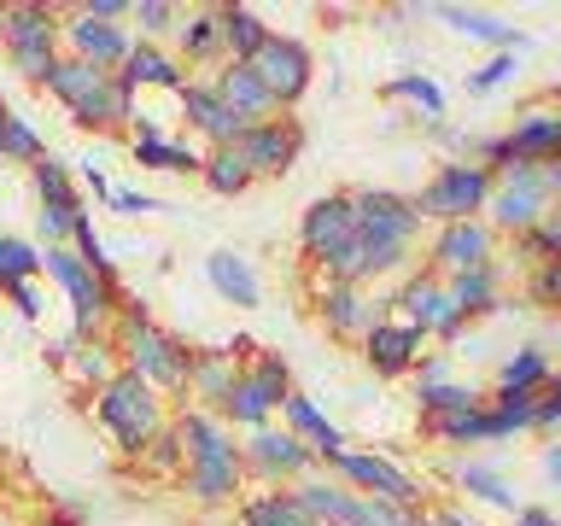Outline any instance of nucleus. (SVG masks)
<instances>
[{
  "label": "nucleus",
  "mask_w": 561,
  "mask_h": 526,
  "mask_svg": "<svg viewBox=\"0 0 561 526\" xmlns=\"http://www.w3.org/2000/svg\"><path fill=\"white\" fill-rule=\"evenodd\" d=\"M175 433H182V450H187V480H182L187 498L199 508L234 503L240 485H245V468H240V445H234V433H228V421L199 410V403H182Z\"/></svg>",
  "instance_id": "1"
},
{
  "label": "nucleus",
  "mask_w": 561,
  "mask_h": 526,
  "mask_svg": "<svg viewBox=\"0 0 561 526\" xmlns=\"http://www.w3.org/2000/svg\"><path fill=\"white\" fill-rule=\"evenodd\" d=\"M351 210H357V252H363V275H392L410 263L415 245V205L392 187H357L351 193Z\"/></svg>",
  "instance_id": "2"
},
{
  "label": "nucleus",
  "mask_w": 561,
  "mask_h": 526,
  "mask_svg": "<svg viewBox=\"0 0 561 526\" xmlns=\"http://www.w3.org/2000/svg\"><path fill=\"white\" fill-rule=\"evenodd\" d=\"M42 88L82 123V129H129L135 123V88H123L117 77H105V70L82 65V59H70V53L53 59Z\"/></svg>",
  "instance_id": "3"
},
{
  "label": "nucleus",
  "mask_w": 561,
  "mask_h": 526,
  "mask_svg": "<svg viewBox=\"0 0 561 526\" xmlns=\"http://www.w3.org/2000/svg\"><path fill=\"white\" fill-rule=\"evenodd\" d=\"M94 415H100V427L117 438L123 456H140L147 438L164 427V403H158V392L140 375H129V368H117V375L94 392Z\"/></svg>",
  "instance_id": "4"
},
{
  "label": "nucleus",
  "mask_w": 561,
  "mask_h": 526,
  "mask_svg": "<svg viewBox=\"0 0 561 526\" xmlns=\"http://www.w3.org/2000/svg\"><path fill=\"white\" fill-rule=\"evenodd\" d=\"M117 357L129 375H140L152 392H182L187 398V368H193V351L164 333L158 322H140V328H123L117 333Z\"/></svg>",
  "instance_id": "5"
},
{
  "label": "nucleus",
  "mask_w": 561,
  "mask_h": 526,
  "mask_svg": "<svg viewBox=\"0 0 561 526\" xmlns=\"http://www.w3.org/2000/svg\"><path fill=\"white\" fill-rule=\"evenodd\" d=\"M491 187H497V175H491L485 164H438V175L427 187L415 193V217L421 222H468L480 217V210L491 205Z\"/></svg>",
  "instance_id": "6"
},
{
  "label": "nucleus",
  "mask_w": 561,
  "mask_h": 526,
  "mask_svg": "<svg viewBox=\"0 0 561 526\" xmlns=\"http://www.w3.org/2000/svg\"><path fill=\"white\" fill-rule=\"evenodd\" d=\"M0 42H7L18 77L47 82L53 59H59V12L35 7V0H12V7H0Z\"/></svg>",
  "instance_id": "7"
},
{
  "label": "nucleus",
  "mask_w": 561,
  "mask_h": 526,
  "mask_svg": "<svg viewBox=\"0 0 561 526\" xmlns=\"http://www.w3.org/2000/svg\"><path fill=\"white\" fill-rule=\"evenodd\" d=\"M293 392V380H287V363L275 357V351H257L252 357V368H240L234 375V386H228V398H222V421H234V427H245V433H263L275 421V410H280V398Z\"/></svg>",
  "instance_id": "8"
},
{
  "label": "nucleus",
  "mask_w": 561,
  "mask_h": 526,
  "mask_svg": "<svg viewBox=\"0 0 561 526\" xmlns=\"http://www.w3.org/2000/svg\"><path fill=\"white\" fill-rule=\"evenodd\" d=\"M42 275L65 287L70 316H77V333H94V328L105 322V316L117 310V281L94 275L77 252H70V245H47V252H42Z\"/></svg>",
  "instance_id": "9"
},
{
  "label": "nucleus",
  "mask_w": 561,
  "mask_h": 526,
  "mask_svg": "<svg viewBox=\"0 0 561 526\" xmlns=\"http://www.w3.org/2000/svg\"><path fill=\"white\" fill-rule=\"evenodd\" d=\"M491 235L508 228V235H526L543 210H550V187H543V170L538 164H515L508 175H497V187H491Z\"/></svg>",
  "instance_id": "10"
},
{
  "label": "nucleus",
  "mask_w": 561,
  "mask_h": 526,
  "mask_svg": "<svg viewBox=\"0 0 561 526\" xmlns=\"http://www.w3.org/2000/svg\"><path fill=\"white\" fill-rule=\"evenodd\" d=\"M333 468H340V480L357 491V498H380V503H398V508H421V485H415L398 462H386V456H375V450H345V456H333Z\"/></svg>",
  "instance_id": "11"
},
{
  "label": "nucleus",
  "mask_w": 561,
  "mask_h": 526,
  "mask_svg": "<svg viewBox=\"0 0 561 526\" xmlns=\"http://www.w3.org/2000/svg\"><path fill=\"white\" fill-rule=\"evenodd\" d=\"M234 152H240V164L252 170V182L257 175H287L298 164V152H305V129H298L293 117L252 123V129L234 140Z\"/></svg>",
  "instance_id": "12"
},
{
  "label": "nucleus",
  "mask_w": 561,
  "mask_h": 526,
  "mask_svg": "<svg viewBox=\"0 0 561 526\" xmlns=\"http://www.w3.org/2000/svg\"><path fill=\"white\" fill-rule=\"evenodd\" d=\"M252 70H257V82L270 88V100H275V112L280 105H298L305 100V88H310V47L305 42H293V35H270L263 42V53L252 59Z\"/></svg>",
  "instance_id": "13"
},
{
  "label": "nucleus",
  "mask_w": 561,
  "mask_h": 526,
  "mask_svg": "<svg viewBox=\"0 0 561 526\" xmlns=\"http://www.w3.org/2000/svg\"><path fill=\"white\" fill-rule=\"evenodd\" d=\"M59 42L70 47V59H82V65H94V70H105V77H117L123 70V59H129V35H123V24H94L82 7L59 24Z\"/></svg>",
  "instance_id": "14"
},
{
  "label": "nucleus",
  "mask_w": 561,
  "mask_h": 526,
  "mask_svg": "<svg viewBox=\"0 0 561 526\" xmlns=\"http://www.w3.org/2000/svg\"><path fill=\"white\" fill-rule=\"evenodd\" d=\"M357 235V210H351V193H328V199H316L305 217H298V245H305V258L322 270V263L340 252V245Z\"/></svg>",
  "instance_id": "15"
},
{
  "label": "nucleus",
  "mask_w": 561,
  "mask_h": 526,
  "mask_svg": "<svg viewBox=\"0 0 561 526\" xmlns=\"http://www.w3.org/2000/svg\"><path fill=\"white\" fill-rule=\"evenodd\" d=\"M491 235L485 217H468V222H445L433 235V275H468V270H491Z\"/></svg>",
  "instance_id": "16"
},
{
  "label": "nucleus",
  "mask_w": 561,
  "mask_h": 526,
  "mask_svg": "<svg viewBox=\"0 0 561 526\" xmlns=\"http://www.w3.org/2000/svg\"><path fill=\"white\" fill-rule=\"evenodd\" d=\"M240 468L245 473H257V480H305V473L316 468V456L298 445V438L287 433V427H263V433H252L240 445Z\"/></svg>",
  "instance_id": "17"
},
{
  "label": "nucleus",
  "mask_w": 561,
  "mask_h": 526,
  "mask_svg": "<svg viewBox=\"0 0 561 526\" xmlns=\"http://www.w3.org/2000/svg\"><path fill=\"white\" fill-rule=\"evenodd\" d=\"M316 316H322V328L333 333V340H357L363 345V333L380 322V305L363 287H345V281L322 275V287H316Z\"/></svg>",
  "instance_id": "18"
},
{
  "label": "nucleus",
  "mask_w": 561,
  "mask_h": 526,
  "mask_svg": "<svg viewBox=\"0 0 561 526\" xmlns=\"http://www.w3.org/2000/svg\"><path fill=\"white\" fill-rule=\"evenodd\" d=\"M363 363L375 368L380 380L415 375V363H421V333L403 328V322H392V316H380V322L363 333Z\"/></svg>",
  "instance_id": "19"
},
{
  "label": "nucleus",
  "mask_w": 561,
  "mask_h": 526,
  "mask_svg": "<svg viewBox=\"0 0 561 526\" xmlns=\"http://www.w3.org/2000/svg\"><path fill=\"white\" fill-rule=\"evenodd\" d=\"M503 147L515 164H556L561 158V112H550V105H526V112L515 117V129L503 135Z\"/></svg>",
  "instance_id": "20"
},
{
  "label": "nucleus",
  "mask_w": 561,
  "mask_h": 526,
  "mask_svg": "<svg viewBox=\"0 0 561 526\" xmlns=\"http://www.w3.org/2000/svg\"><path fill=\"white\" fill-rule=\"evenodd\" d=\"M175 100H182V112H187V129L210 140V152L234 147V140L245 135V123L217 100V88H210V82H182V94H175Z\"/></svg>",
  "instance_id": "21"
},
{
  "label": "nucleus",
  "mask_w": 561,
  "mask_h": 526,
  "mask_svg": "<svg viewBox=\"0 0 561 526\" xmlns=\"http://www.w3.org/2000/svg\"><path fill=\"white\" fill-rule=\"evenodd\" d=\"M280 415H287V433L316 456V462H333V456H345V433L333 427V421L316 410L305 392H287V398H280Z\"/></svg>",
  "instance_id": "22"
},
{
  "label": "nucleus",
  "mask_w": 561,
  "mask_h": 526,
  "mask_svg": "<svg viewBox=\"0 0 561 526\" xmlns=\"http://www.w3.org/2000/svg\"><path fill=\"white\" fill-rule=\"evenodd\" d=\"M450 310H456V305H450L445 281H438L433 270H421V275L403 281V293H398V322L415 328L421 340H427V333H438V322H445Z\"/></svg>",
  "instance_id": "23"
},
{
  "label": "nucleus",
  "mask_w": 561,
  "mask_h": 526,
  "mask_svg": "<svg viewBox=\"0 0 561 526\" xmlns=\"http://www.w3.org/2000/svg\"><path fill=\"white\" fill-rule=\"evenodd\" d=\"M210 88H217V100L245 123V129H252V123H270V117H275V100H270V88L257 82V70H252V65H222L217 77H210Z\"/></svg>",
  "instance_id": "24"
},
{
  "label": "nucleus",
  "mask_w": 561,
  "mask_h": 526,
  "mask_svg": "<svg viewBox=\"0 0 561 526\" xmlns=\"http://www.w3.org/2000/svg\"><path fill=\"white\" fill-rule=\"evenodd\" d=\"M182 59H175V53H164L158 42H135L129 47V59H123V70H117V82L123 88H170V94H182Z\"/></svg>",
  "instance_id": "25"
},
{
  "label": "nucleus",
  "mask_w": 561,
  "mask_h": 526,
  "mask_svg": "<svg viewBox=\"0 0 561 526\" xmlns=\"http://www.w3.org/2000/svg\"><path fill=\"white\" fill-rule=\"evenodd\" d=\"M234 375H240L234 351H193L187 398H199V410L217 415V410H222V398H228V386H234Z\"/></svg>",
  "instance_id": "26"
},
{
  "label": "nucleus",
  "mask_w": 561,
  "mask_h": 526,
  "mask_svg": "<svg viewBox=\"0 0 561 526\" xmlns=\"http://www.w3.org/2000/svg\"><path fill=\"white\" fill-rule=\"evenodd\" d=\"M217 30H222V59L228 65H252L263 53V42L275 35L252 7H217Z\"/></svg>",
  "instance_id": "27"
},
{
  "label": "nucleus",
  "mask_w": 561,
  "mask_h": 526,
  "mask_svg": "<svg viewBox=\"0 0 561 526\" xmlns=\"http://www.w3.org/2000/svg\"><path fill=\"white\" fill-rule=\"evenodd\" d=\"M438 18L456 30V35H468V42H485V47H497V53H520L526 47V35L515 24H503V18H491V12H473V7H438Z\"/></svg>",
  "instance_id": "28"
},
{
  "label": "nucleus",
  "mask_w": 561,
  "mask_h": 526,
  "mask_svg": "<svg viewBox=\"0 0 561 526\" xmlns=\"http://www.w3.org/2000/svg\"><path fill=\"white\" fill-rule=\"evenodd\" d=\"M205 275H210V287H217L228 305H240V310H252L257 298H263L257 270H252L240 252H210V258H205Z\"/></svg>",
  "instance_id": "29"
},
{
  "label": "nucleus",
  "mask_w": 561,
  "mask_h": 526,
  "mask_svg": "<svg viewBox=\"0 0 561 526\" xmlns=\"http://www.w3.org/2000/svg\"><path fill=\"white\" fill-rule=\"evenodd\" d=\"M175 59L182 65H210V59H222V30H217V7H205V12H187V18H175ZM228 65V59H222Z\"/></svg>",
  "instance_id": "30"
},
{
  "label": "nucleus",
  "mask_w": 561,
  "mask_h": 526,
  "mask_svg": "<svg viewBox=\"0 0 561 526\" xmlns=\"http://www.w3.org/2000/svg\"><path fill=\"white\" fill-rule=\"evenodd\" d=\"M129 152H135V164H147V170L199 175V164H205V152H193L187 140H170V135H129Z\"/></svg>",
  "instance_id": "31"
},
{
  "label": "nucleus",
  "mask_w": 561,
  "mask_h": 526,
  "mask_svg": "<svg viewBox=\"0 0 561 526\" xmlns=\"http://www.w3.org/2000/svg\"><path fill=\"white\" fill-rule=\"evenodd\" d=\"M415 403L427 421H445V415H473L485 403L480 386H462V380H438V386H415Z\"/></svg>",
  "instance_id": "32"
},
{
  "label": "nucleus",
  "mask_w": 561,
  "mask_h": 526,
  "mask_svg": "<svg viewBox=\"0 0 561 526\" xmlns=\"http://www.w3.org/2000/svg\"><path fill=\"white\" fill-rule=\"evenodd\" d=\"M59 368H65L70 380H82V386H94V392H100V386L117 375V345H112V340H94V345H70V357H65Z\"/></svg>",
  "instance_id": "33"
},
{
  "label": "nucleus",
  "mask_w": 561,
  "mask_h": 526,
  "mask_svg": "<svg viewBox=\"0 0 561 526\" xmlns=\"http://www.w3.org/2000/svg\"><path fill=\"white\" fill-rule=\"evenodd\" d=\"M543 386H550V363H543L538 345H520L515 357H503L497 392H543Z\"/></svg>",
  "instance_id": "34"
},
{
  "label": "nucleus",
  "mask_w": 561,
  "mask_h": 526,
  "mask_svg": "<svg viewBox=\"0 0 561 526\" xmlns=\"http://www.w3.org/2000/svg\"><path fill=\"white\" fill-rule=\"evenodd\" d=\"M450 305L462 316H485L497 310V270H468V275H450Z\"/></svg>",
  "instance_id": "35"
},
{
  "label": "nucleus",
  "mask_w": 561,
  "mask_h": 526,
  "mask_svg": "<svg viewBox=\"0 0 561 526\" xmlns=\"http://www.w3.org/2000/svg\"><path fill=\"white\" fill-rule=\"evenodd\" d=\"M199 182H205L210 193H222V199H234V193L252 187V170L240 164V152H234V147H217V152H205Z\"/></svg>",
  "instance_id": "36"
},
{
  "label": "nucleus",
  "mask_w": 561,
  "mask_h": 526,
  "mask_svg": "<svg viewBox=\"0 0 561 526\" xmlns=\"http://www.w3.org/2000/svg\"><path fill=\"white\" fill-rule=\"evenodd\" d=\"M386 94H398V100H415V112L427 117V123H438L445 117V88H438L427 70H403V77H392L386 82Z\"/></svg>",
  "instance_id": "37"
},
{
  "label": "nucleus",
  "mask_w": 561,
  "mask_h": 526,
  "mask_svg": "<svg viewBox=\"0 0 561 526\" xmlns=\"http://www.w3.org/2000/svg\"><path fill=\"white\" fill-rule=\"evenodd\" d=\"M182 456H187V450H182V433H175V421H164V427L147 438V450L135 456V468L152 473V480H164V473L182 468Z\"/></svg>",
  "instance_id": "38"
},
{
  "label": "nucleus",
  "mask_w": 561,
  "mask_h": 526,
  "mask_svg": "<svg viewBox=\"0 0 561 526\" xmlns=\"http://www.w3.org/2000/svg\"><path fill=\"white\" fill-rule=\"evenodd\" d=\"M30 182H35V199L42 205H77V182H70V170H65V158H35L30 164Z\"/></svg>",
  "instance_id": "39"
},
{
  "label": "nucleus",
  "mask_w": 561,
  "mask_h": 526,
  "mask_svg": "<svg viewBox=\"0 0 561 526\" xmlns=\"http://www.w3.org/2000/svg\"><path fill=\"white\" fill-rule=\"evenodd\" d=\"M456 485H462L468 498L491 503V508H515V498H508V480H503L497 468H485V462H462V468H456Z\"/></svg>",
  "instance_id": "40"
},
{
  "label": "nucleus",
  "mask_w": 561,
  "mask_h": 526,
  "mask_svg": "<svg viewBox=\"0 0 561 526\" xmlns=\"http://www.w3.org/2000/svg\"><path fill=\"white\" fill-rule=\"evenodd\" d=\"M35 158H47L42 135H35L30 117H7V129H0V164H35Z\"/></svg>",
  "instance_id": "41"
},
{
  "label": "nucleus",
  "mask_w": 561,
  "mask_h": 526,
  "mask_svg": "<svg viewBox=\"0 0 561 526\" xmlns=\"http://www.w3.org/2000/svg\"><path fill=\"white\" fill-rule=\"evenodd\" d=\"M520 258H533V263H561V210H556V205L520 235Z\"/></svg>",
  "instance_id": "42"
},
{
  "label": "nucleus",
  "mask_w": 561,
  "mask_h": 526,
  "mask_svg": "<svg viewBox=\"0 0 561 526\" xmlns=\"http://www.w3.org/2000/svg\"><path fill=\"white\" fill-rule=\"evenodd\" d=\"M293 521H298V508L287 491H257V498L240 503V526H293Z\"/></svg>",
  "instance_id": "43"
},
{
  "label": "nucleus",
  "mask_w": 561,
  "mask_h": 526,
  "mask_svg": "<svg viewBox=\"0 0 561 526\" xmlns=\"http://www.w3.org/2000/svg\"><path fill=\"white\" fill-rule=\"evenodd\" d=\"M35 275H42V245L0 235V287H7V281H35Z\"/></svg>",
  "instance_id": "44"
},
{
  "label": "nucleus",
  "mask_w": 561,
  "mask_h": 526,
  "mask_svg": "<svg viewBox=\"0 0 561 526\" xmlns=\"http://www.w3.org/2000/svg\"><path fill=\"white\" fill-rule=\"evenodd\" d=\"M77 217H88L82 199H77V205H42V210H35V228H42L47 245H70V228H77Z\"/></svg>",
  "instance_id": "45"
},
{
  "label": "nucleus",
  "mask_w": 561,
  "mask_h": 526,
  "mask_svg": "<svg viewBox=\"0 0 561 526\" xmlns=\"http://www.w3.org/2000/svg\"><path fill=\"white\" fill-rule=\"evenodd\" d=\"M70 252H77L94 275L112 281V258H105V240L94 235V222H88V217H77V228H70Z\"/></svg>",
  "instance_id": "46"
},
{
  "label": "nucleus",
  "mask_w": 561,
  "mask_h": 526,
  "mask_svg": "<svg viewBox=\"0 0 561 526\" xmlns=\"http://www.w3.org/2000/svg\"><path fill=\"white\" fill-rule=\"evenodd\" d=\"M129 18L140 24V42H152V35L175 30V7H170V0H129Z\"/></svg>",
  "instance_id": "47"
},
{
  "label": "nucleus",
  "mask_w": 561,
  "mask_h": 526,
  "mask_svg": "<svg viewBox=\"0 0 561 526\" xmlns=\"http://www.w3.org/2000/svg\"><path fill=\"white\" fill-rule=\"evenodd\" d=\"M515 77V53H497V59H485L480 70H468V94H491V88H503Z\"/></svg>",
  "instance_id": "48"
},
{
  "label": "nucleus",
  "mask_w": 561,
  "mask_h": 526,
  "mask_svg": "<svg viewBox=\"0 0 561 526\" xmlns=\"http://www.w3.org/2000/svg\"><path fill=\"white\" fill-rule=\"evenodd\" d=\"M526 293H533V305H561V263H538V270H533V287H526Z\"/></svg>",
  "instance_id": "49"
},
{
  "label": "nucleus",
  "mask_w": 561,
  "mask_h": 526,
  "mask_svg": "<svg viewBox=\"0 0 561 526\" xmlns=\"http://www.w3.org/2000/svg\"><path fill=\"white\" fill-rule=\"evenodd\" d=\"M0 293L18 305V316H24V322H42V293H35V281H7Z\"/></svg>",
  "instance_id": "50"
},
{
  "label": "nucleus",
  "mask_w": 561,
  "mask_h": 526,
  "mask_svg": "<svg viewBox=\"0 0 561 526\" xmlns=\"http://www.w3.org/2000/svg\"><path fill=\"white\" fill-rule=\"evenodd\" d=\"M117 210V217H147V210H158L152 193H135V187H112V199H105Z\"/></svg>",
  "instance_id": "51"
},
{
  "label": "nucleus",
  "mask_w": 561,
  "mask_h": 526,
  "mask_svg": "<svg viewBox=\"0 0 561 526\" xmlns=\"http://www.w3.org/2000/svg\"><path fill=\"white\" fill-rule=\"evenodd\" d=\"M538 427H561V375H550V386L538 392Z\"/></svg>",
  "instance_id": "52"
},
{
  "label": "nucleus",
  "mask_w": 561,
  "mask_h": 526,
  "mask_svg": "<svg viewBox=\"0 0 561 526\" xmlns=\"http://www.w3.org/2000/svg\"><path fill=\"white\" fill-rule=\"evenodd\" d=\"M82 12L94 18V24H123V18H129V0H88Z\"/></svg>",
  "instance_id": "53"
},
{
  "label": "nucleus",
  "mask_w": 561,
  "mask_h": 526,
  "mask_svg": "<svg viewBox=\"0 0 561 526\" xmlns=\"http://www.w3.org/2000/svg\"><path fill=\"white\" fill-rule=\"evenodd\" d=\"M82 187L94 193V199H112V182H105V175H100L94 164H82Z\"/></svg>",
  "instance_id": "54"
},
{
  "label": "nucleus",
  "mask_w": 561,
  "mask_h": 526,
  "mask_svg": "<svg viewBox=\"0 0 561 526\" xmlns=\"http://www.w3.org/2000/svg\"><path fill=\"white\" fill-rule=\"evenodd\" d=\"M515 526H561L550 508H515Z\"/></svg>",
  "instance_id": "55"
},
{
  "label": "nucleus",
  "mask_w": 561,
  "mask_h": 526,
  "mask_svg": "<svg viewBox=\"0 0 561 526\" xmlns=\"http://www.w3.org/2000/svg\"><path fill=\"white\" fill-rule=\"evenodd\" d=\"M543 187H550V205L561 199V158H556V164H543Z\"/></svg>",
  "instance_id": "56"
},
{
  "label": "nucleus",
  "mask_w": 561,
  "mask_h": 526,
  "mask_svg": "<svg viewBox=\"0 0 561 526\" xmlns=\"http://www.w3.org/2000/svg\"><path fill=\"white\" fill-rule=\"evenodd\" d=\"M543 473H550V480L561 485V445H550V456H543Z\"/></svg>",
  "instance_id": "57"
},
{
  "label": "nucleus",
  "mask_w": 561,
  "mask_h": 526,
  "mask_svg": "<svg viewBox=\"0 0 561 526\" xmlns=\"http://www.w3.org/2000/svg\"><path fill=\"white\" fill-rule=\"evenodd\" d=\"M7 117H12V105H7V100H0V129H7Z\"/></svg>",
  "instance_id": "58"
},
{
  "label": "nucleus",
  "mask_w": 561,
  "mask_h": 526,
  "mask_svg": "<svg viewBox=\"0 0 561 526\" xmlns=\"http://www.w3.org/2000/svg\"><path fill=\"white\" fill-rule=\"evenodd\" d=\"M293 526H322V521H310V515H298V521H293Z\"/></svg>",
  "instance_id": "59"
}]
</instances>
